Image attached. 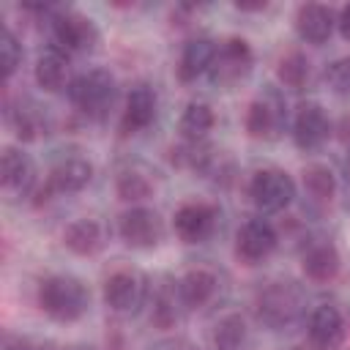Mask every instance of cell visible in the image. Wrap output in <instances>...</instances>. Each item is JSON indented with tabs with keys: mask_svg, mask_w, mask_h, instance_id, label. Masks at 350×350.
I'll return each instance as SVG.
<instances>
[{
	"mask_svg": "<svg viewBox=\"0 0 350 350\" xmlns=\"http://www.w3.org/2000/svg\"><path fill=\"white\" fill-rule=\"evenodd\" d=\"M118 82L107 68H90L68 85L71 104L88 118H104L115 104Z\"/></svg>",
	"mask_w": 350,
	"mask_h": 350,
	"instance_id": "cell-2",
	"label": "cell"
},
{
	"mask_svg": "<svg viewBox=\"0 0 350 350\" xmlns=\"http://www.w3.org/2000/svg\"><path fill=\"white\" fill-rule=\"evenodd\" d=\"M345 336V317L334 304H320L309 314L306 339L309 350H334Z\"/></svg>",
	"mask_w": 350,
	"mask_h": 350,
	"instance_id": "cell-9",
	"label": "cell"
},
{
	"mask_svg": "<svg viewBox=\"0 0 350 350\" xmlns=\"http://www.w3.org/2000/svg\"><path fill=\"white\" fill-rule=\"evenodd\" d=\"M22 63V44L19 38L5 27L3 36H0V66H3V79H11L14 71L19 68Z\"/></svg>",
	"mask_w": 350,
	"mask_h": 350,
	"instance_id": "cell-28",
	"label": "cell"
},
{
	"mask_svg": "<svg viewBox=\"0 0 350 350\" xmlns=\"http://www.w3.org/2000/svg\"><path fill=\"white\" fill-rule=\"evenodd\" d=\"M339 252L334 243L328 241H320V243H312L306 252H304V273L312 279V282H331L336 273H339Z\"/></svg>",
	"mask_w": 350,
	"mask_h": 350,
	"instance_id": "cell-22",
	"label": "cell"
},
{
	"mask_svg": "<svg viewBox=\"0 0 350 350\" xmlns=\"http://www.w3.org/2000/svg\"><path fill=\"white\" fill-rule=\"evenodd\" d=\"M36 82L38 88L49 90V93H57L63 88H68V57L63 49L52 46L46 52H41L38 63H36Z\"/></svg>",
	"mask_w": 350,
	"mask_h": 350,
	"instance_id": "cell-21",
	"label": "cell"
},
{
	"mask_svg": "<svg viewBox=\"0 0 350 350\" xmlns=\"http://www.w3.org/2000/svg\"><path fill=\"white\" fill-rule=\"evenodd\" d=\"M276 243H279L276 230H273V224L265 221V219H249V221L238 230V235H235V252H238V257L246 260V262H260V260H265V257L276 249Z\"/></svg>",
	"mask_w": 350,
	"mask_h": 350,
	"instance_id": "cell-11",
	"label": "cell"
},
{
	"mask_svg": "<svg viewBox=\"0 0 350 350\" xmlns=\"http://www.w3.org/2000/svg\"><path fill=\"white\" fill-rule=\"evenodd\" d=\"M0 178H3L5 191L16 194V197H25L36 183V164L25 150L5 148L3 161H0Z\"/></svg>",
	"mask_w": 350,
	"mask_h": 350,
	"instance_id": "cell-14",
	"label": "cell"
},
{
	"mask_svg": "<svg viewBox=\"0 0 350 350\" xmlns=\"http://www.w3.org/2000/svg\"><path fill=\"white\" fill-rule=\"evenodd\" d=\"M252 63H254V55H252L249 44L243 38H227L216 49V57L211 66V79L216 85H235L252 71Z\"/></svg>",
	"mask_w": 350,
	"mask_h": 350,
	"instance_id": "cell-6",
	"label": "cell"
},
{
	"mask_svg": "<svg viewBox=\"0 0 350 350\" xmlns=\"http://www.w3.org/2000/svg\"><path fill=\"white\" fill-rule=\"evenodd\" d=\"M347 164H350V159H347Z\"/></svg>",
	"mask_w": 350,
	"mask_h": 350,
	"instance_id": "cell-33",
	"label": "cell"
},
{
	"mask_svg": "<svg viewBox=\"0 0 350 350\" xmlns=\"http://www.w3.org/2000/svg\"><path fill=\"white\" fill-rule=\"evenodd\" d=\"M216 208L208 202H186L175 213V232L186 243H202L216 230Z\"/></svg>",
	"mask_w": 350,
	"mask_h": 350,
	"instance_id": "cell-12",
	"label": "cell"
},
{
	"mask_svg": "<svg viewBox=\"0 0 350 350\" xmlns=\"http://www.w3.org/2000/svg\"><path fill=\"white\" fill-rule=\"evenodd\" d=\"M336 25V16L328 5L320 3H306L295 11V30L306 44H323L331 38Z\"/></svg>",
	"mask_w": 350,
	"mask_h": 350,
	"instance_id": "cell-16",
	"label": "cell"
},
{
	"mask_svg": "<svg viewBox=\"0 0 350 350\" xmlns=\"http://www.w3.org/2000/svg\"><path fill=\"white\" fill-rule=\"evenodd\" d=\"M5 350H41V347H33V345H27L22 339H16V347H11V342L5 339Z\"/></svg>",
	"mask_w": 350,
	"mask_h": 350,
	"instance_id": "cell-32",
	"label": "cell"
},
{
	"mask_svg": "<svg viewBox=\"0 0 350 350\" xmlns=\"http://www.w3.org/2000/svg\"><path fill=\"white\" fill-rule=\"evenodd\" d=\"M331 134V120L325 109L314 101H306L298 107L295 120H293V139L301 150H314L320 148Z\"/></svg>",
	"mask_w": 350,
	"mask_h": 350,
	"instance_id": "cell-10",
	"label": "cell"
},
{
	"mask_svg": "<svg viewBox=\"0 0 350 350\" xmlns=\"http://www.w3.org/2000/svg\"><path fill=\"white\" fill-rule=\"evenodd\" d=\"M93 178V164L82 156H68L63 161H57L49 172V191H57V194H74V191H82Z\"/></svg>",
	"mask_w": 350,
	"mask_h": 350,
	"instance_id": "cell-18",
	"label": "cell"
},
{
	"mask_svg": "<svg viewBox=\"0 0 350 350\" xmlns=\"http://www.w3.org/2000/svg\"><path fill=\"white\" fill-rule=\"evenodd\" d=\"M52 36L57 41V49L63 52H90L98 41V30L93 19L77 14V11H63L52 19Z\"/></svg>",
	"mask_w": 350,
	"mask_h": 350,
	"instance_id": "cell-7",
	"label": "cell"
},
{
	"mask_svg": "<svg viewBox=\"0 0 350 350\" xmlns=\"http://www.w3.org/2000/svg\"><path fill=\"white\" fill-rule=\"evenodd\" d=\"M216 44L208 36H194L183 44L180 49V60H178V77L180 82H194L197 77H202L205 71H211L213 57H216Z\"/></svg>",
	"mask_w": 350,
	"mask_h": 350,
	"instance_id": "cell-17",
	"label": "cell"
},
{
	"mask_svg": "<svg viewBox=\"0 0 350 350\" xmlns=\"http://www.w3.org/2000/svg\"><path fill=\"white\" fill-rule=\"evenodd\" d=\"M284 123V101L279 98L276 90H265L262 96H257L249 104L246 112V131L254 139H271L279 134Z\"/></svg>",
	"mask_w": 350,
	"mask_h": 350,
	"instance_id": "cell-8",
	"label": "cell"
},
{
	"mask_svg": "<svg viewBox=\"0 0 350 350\" xmlns=\"http://www.w3.org/2000/svg\"><path fill=\"white\" fill-rule=\"evenodd\" d=\"M304 189L306 194L312 197V202L317 205H328L334 191H336V180H334V172L325 167V164H312L304 170Z\"/></svg>",
	"mask_w": 350,
	"mask_h": 350,
	"instance_id": "cell-24",
	"label": "cell"
},
{
	"mask_svg": "<svg viewBox=\"0 0 350 350\" xmlns=\"http://www.w3.org/2000/svg\"><path fill=\"white\" fill-rule=\"evenodd\" d=\"M8 120L14 123V129H16V134H19L22 139H33V137L41 131L38 115H36L33 109H25L22 104H19V109H11V107H8Z\"/></svg>",
	"mask_w": 350,
	"mask_h": 350,
	"instance_id": "cell-30",
	"label": "cell"
},
{
	"mask_svg": "<svg viewBox=\"0 0 350 350\" xmlns=\"http://www.w3.org/2000/svg\"><path fill=\"white\" fill-rule=\"evenodd\" d=\"M249 197L262 213L284 211L295 197V180L284 170H276V167L260 170L249 180Z\"/></svg>",
	"mask_w": 350,
	"mask_h": 350,
	"instance_id": "cell-4",
	"label": "cell"
},
{
	"mask_svg": "<svg viewBox=\"0 0 350 350\" xmlns=\"http://www.w3.org/2000/svg\"><path fill=\"white\" fill-rule=\"evenodd\" d=\"M104 227H101V221H96V219H74L66 230H63V243L74 252V254H79V257H90V254H96V252H101V246H104Z\"/></svg>",
	"mask_w": 350,
	"mask_h": 350,
	"instance_id": "cell-19",
	"label": "cell"
},
{
	"mask_svg": "<svg viewBox=\"0 0 350 350\" xmlns=\"http://www.w3.org/2000/svg\"><path fill=\"white\" fill-rule=\"evenodd\" d=\"M279 79H282L287 88H293V90L304 88V82L309 79V60H306L301 52L284 55L282 63H279Z\"/></svg>",
	"mask_w": 350,
	"mask_h": 350,
	"instance_id": "cell-27",
	"label": "cell"
},
{
	"mask_svg": "<svg viewBox=\"0 0 350 350\" xmlns=\"http://www.w3.org/2000/svg\"><path fill=\"white\" fill-rule=\"evenodd\" d=\"M304 312V290L295 282H271L257 295V317L271 328H284Z\"/></svg>",
	"mask_w": 350,
	"mask_h": 350,
	"instance_id": "cell-3",
	"label": "cell"
},
{
	"mask_svg": "<svg viewBox=\"0 0 350 350\" xmlns=\"http://www.w3.org/2000/svg\"><path fill=\"white\" fill-rule=\"evenodd\" d=\"M325 82H328V88H331L336 96L350 98V55L334 60V63L325 68Z\"/></svg>",
	"mask_w": 350,
	"mask_h": 350,
	"instance_id": "cell-29",
	"label": "cell"
},
{
	"mask_svg": "<svg viewBox=\"0 0 350 350\" xmlns=\"http://www.w3.org/2000/svg\"><path fill=\"white\" fill-rule=\"evenodd\" d=\"M145 295V282L134 271H115L104 282V301L115 312H131L139 306Z\"/></svg>",
	"mask_w": 350,
	"mask_h": 350,
	"instance_id": "cell-13",
	"label": "cell"
},
{
	"mask_svg": "<svg viewBox=\"0 0 350 350\" xmlns=\"http://www.w3.org/2000/svg\"><path fill=\"white\" fill-rule=\"evenodd\" d=\"M243 336H246L243 320L238 314H227L224 320L216 323L213 345H216V350H238L243 345Z\"/></svg>",
	"mask_w": 350,
	"mask_h": 350,
	"instance_id": "cell-26",
	"label": "cell"
},
{
	"mask_svg": "<svg viewBox=\"0 0 350 350\" xmlns=\"http://www.w3.org/2000/svg\"><path fill=\"white\" fill-rule=\"evenodd\" d=\"M156 118V93L150 85H134L129 98H126V109L120 118V131L123 134H137L145 131Z\"/></svg>",
	"mask_w": 350,
	"mask_h": 350,
	"instance_id": "cell-15",
	"label": "cell"
},
{
	"mask_svg": "<svg viewBox=\"0 0 350 350\" xmlns=\"http://www.w3.org/2000/svg\"><path fill=\"white\" fill-rule=\"evenodd\" d=\"M118 194H120V200H129V202H137V200H145V197H150V191H153V180L148 178V172H142V170H137V167H131V170H123L120 175H118Z\"/></svg>",
	"mask_w": 350,
	"mask_h": 350,
	"instance_id": "cell-25",
	"label": "cell"
},
{
	"mask_svg": "<svg viewBox=\"0 0 350 350\" xmlns=\"http://www.w3.org/2000/svg\"><path fill=\"white\" fill-rule=\"evenodd\" d=\"M118 232H120L123 243H129L134 249H153L164 238V221L150 208H131L120 216Z\"/></svg>",
	"mask_w": 350,
	"mask_h": 350,
	"instance_id": "cell-5",
	"label": "cell"
},
{
	"mask_svg": "<svg viewBox=\"0 0 350 350\" xmlns=\"http://www.w3.org/2000/svg\"><path fill=\"white\" fill-rule=\"evenodd\" d=\"M38 304L52 320L77 323L79 317H85V312L90 306V293L79 279L57 273V276H49V279L41 282Z\"/></svg>",
	"mask_w": 350,
	"mask_h": 350,
	"instance_id": "cell-1",
	"label": "cell"
},
{
	"mask_svg": "<svg viewBox=\"0 0 350 350\" xmlns=\"http://www.w3.org/2000/svg\"><path fill=\"white\" fill-rule=\"evenodd\" d=\"M336 27H339L342 38H345V41H350V3H347V5H342L339 16H336Z\"/></svg>",
	"mask_w": 350,
	"mask_h": 350,
	"instance_id": "cell-31",
	"label": "cell"
},
{
	"mask_svg": "<svg viewBox=\"0 0 350 350\" xmlns=\"http://www.w3.org/2000/svg\"><path fill=\"white\" fill-rule=\"evenodd\" d=\"M213 120H216V118H213V109H211L205 101H191V104H186L178 129H180V134H183L189 142H200V139L213 129Z\"/></svg>",
	"mask_w": 350,
	"mask_h": 350,
	"instance_id": "cell-23",
	"label": "cell"
},
{
	"mask_svg": "<svg viewBox=\"0 0 350 350\" xmlns=\"http://www.w3.org/2000/svg\"><path fill=\"white\" fill-rule=\"evenodd\" d=\"M219 290V279L213 271H205V268H194L189 271L180 282H178V295H180V304L189 306V309H197V306H205Z\"/></svg>",
	"mask_w": 350,
	"mask_h": 350,
	"instance_id": "cell-20",
	"label": "cell"
}]
</instances>
